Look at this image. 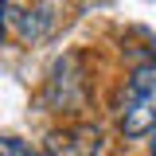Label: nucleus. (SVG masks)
I'll use <instances>...</instances> for the list:
<instances>
[{
    "instance_id": "f257e3e1",
    "label": "nucleus",
    "mask_w": 156,
    "mask_h": 156,
    "mask_svg": "<svg viewBox=\"0 0 156 156\" xmlns=\"http://www.w3.org/2000/svg\"><path fill=\"white\" fill-rule=\"evenodd\" d=\"M121 129L125 136H144L156 129V62H144L133 70L129 90H125Z\"/></svg>"
},
{
    "instance_id": "f03ea898",
    "label": "nucleus",
    "mask_w": 156,
    "mask_h": 156,
    "mask_svg": "<svg viewBox=\"0 0 156 156\" xmlns=\"http://www.w3.org/2000/svg\"><path fill=\"white\" fill-rule=\"evenodd\" d=\"M105 133L98 125H66L47 136V156H101Z\"/></svg>"
},
{
    "instance_id": "7ed1b4c3",
    "label": "nucleus",
    "mask_w": 156,
    "mask_h": 156,
    "mask_svg": "<svg viewBox=\"0 0 156 156\" xmlns=\"http://www.w3.org/2000/svg\"><path fill=\"white\" fill-rule=\"evenodd\" d=\"M0 156H35V152L16 136H0Z\"/></svg>"
},
{
    "instance_id": "20e7f679",
    "label": "nucleus",
    "mask_w": 156,
    "mask_h": 156,
    "mask_svg": "<svg viewBox=\"0 0 156 156\" xmlns=\"http://www.w3.org/2000/svg\"><path fill=\"white\" fill-rule=\"evenodd\" d=\"M4 4H8V0H0V35H4V16H8V12H4Z\"/></svg>"
},
{
    "instance_id": "39448f33",
    "label": "nucleus",
    "mask_w": 156,
    "mask_h": 156,
    "mask_svg": "<svg viewBox=\"0 0 156 156\" xmlns=\"http://www.w3.org/2000/svg\"><path fill=\"white\" fill-rule=\"evenodd\" d=\"M152 156H156V129H152Z\"/></svg>"
}]
</instances>
